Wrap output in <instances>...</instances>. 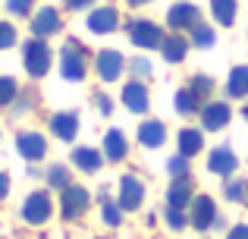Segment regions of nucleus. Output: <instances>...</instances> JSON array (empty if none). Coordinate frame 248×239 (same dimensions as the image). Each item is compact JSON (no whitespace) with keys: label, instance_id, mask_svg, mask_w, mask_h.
<instances>
[{"label":"nucleus","instance_id":"1","mask_svg":"<svg viewBox=\"0 0 248 239\" xmlns=\"http://www.w3.org/2000/svg\"><path fill=\"white\" fill-rule=\"evenodd\" d=\"M50 60H54V54H50V44H44V38H31V41H25L22 63H25V73H29L31 79L47 76L50 73Z\"/></svg>","mask_w":248,"mask_h":239},{"label":"nucleus","instance_id":"2","mask_svg":"<svg viewBox=\"0 0 248 239\" xmlns=\"http://www.w3.org/2000/svg\"><path fill=\"white\" fill-rule=\"evenodd\" d=\"M50 211H54V202H50V192H31L22 202V217L31 227H41L44 221H50Z\"/></svg>","mask_w":248,"mask_h":239},{"label":"nucleus","instance_id":"3","mask_svg":"<svg viewBox=\"0 0 248 239\" xmlns=\"http://www.w3.org/2000/svg\"><path fill=\"white\" fill-rule=\"evenodd\" d=\"M60 73L66 82H82L85 79V54L79 41H66L63 48V60H60Z\"/></svg>","mask_w":248,"mask_h":239},{"label":"nucleus","instance_id":"4","mask_svg":"<svg viewBox=\"0 0 248 239\" xmlns=\"http://www.w3.org/2000/svg\"><path fill=\"white\" fill-rule=\"evenodd\" d=\"M129 38H132L135 48H160L164 44V35H160V25H154L151 19H135V22H129Z\"/></svg>","mask_w":248,"mask_h":239},{"label":"nucleus","instance_id":"5","mask_svg":"<svg viewBox=\"0 0 248 239\" xmlns=\"http://www.w3.org/2000/svg\"><path fill=\"white\" fill-rule=\"evenodd\" d=\"M88 202H91V195L82 189V186H66V189H63V195H60V211H63V217H66V221L82 217L85 211H88Z\"/></svg>","mask_w":248,"mask_h":239},{"label":"nucleus","instance_id":"6","mask_svg":"<svg viewBox=\"0 0 248 239\" xmlns=\"http://www.w3.org/2000/svg\"><path fill=\"white\" fill-rule=\"evenodd\" d=\"M220 223V214H217V205H214L211 195H195L192 198V227L198 230H211Z\"/></svg>","mask_w":248,"mask_h":239},{"label":"nucleus","instance_id":"7","mask_svg":"<svg viewBox=\"0 0 248 239\" xmlns=\"http://www.w3.org/2000/svg\"><path fill=\"white\" fill-rule=\"evenodd\" d=\"M201 22V10L195 3H173L167 13V25L173 32H182V29H195Z\"/></svg>","mask_w":248,"mask_h":239},{"label":"nucleus","instance_id":"8","mask_svg":"<svg viewBox=\"0 0 248 239\" xmlns=\"http://www.w3.org/2000/svg\"><path fill=\"white\" fill-rule=\"evenodd\" d=\"M120 208L123 211H139L141 202H145V186H141L139 176H123L120 179Z\"/></svg>","mask_w":248,"mask_h":239},{"label":"nucleus","instance_id":"9","mask_svg":"<svg viewBox=\"0 0 248 239\" xmlns=\"http://www.w3.org/2000/svg\"><path fill=\"white\" fill-rule=\"evenodd\" d=\"M232 111L226 101H211V104L201 107V126L207 129V132H217V129H223L226 123H230Z\"/></svg>","mask_w":248,"mask_h":239},{"label":"nucleus","instance_id":"10","mask_svg":"<svg viewBox=\"0 0 248 239\" xmlns=\"http://www.w3.org/2000/svg\"><path fill=\"white\" fill-rule=\"evenodd\" d=\"M97 76H101L104 82H116L120 79V73H123V66H126V60H123V54L120 50H113V48H107V50H101L97 54Z\"/></svg>","mask_w":248,"mask_h":239},{"label":"nucleus","instance_id":"11","mask_svg":"<svg viewBox=\"0 0 248 239\" xmlns=\"http://www.w3.org/2000/svg\"><path fill=\"white\" fill-rule=\"evenodd\" d=\"M236 167H239V158L232 154V148H226V145L214 148L211 158H207V170L217 173V176H232V173H236Z\"/></svg>","mask_w":248,"mask_h":239},{"label":"nucleus","instance_id":"12","mask_svg":"<svg viewBox=\"0 0 248 239\" xmlns=\"http://www.w3.org/2000/svg\"><path fill=\"white\" fill-rule=\"evenodd\" d=\"M16 151L25 160H41L44 151H47V142H44L41 132H19L16 135Z\"/></svg>","mask_w":248,"mask_h":239},{"label":"nucleus","instance_id":"13","mask_svg":"<svg viewBox=\"0 0 248 239\" xmlns=\"http://www.w3.org/2000/svg\"><path fill=\"white\" fill-rule=\"evenodd\" d=\"M123 104H126V111L132 113H145L148 111V88L141 79H132L123 85Z\"/></svg>","mask_w":248,"mask_h":239},{"label":"nucleus","instance_id":"14","mask_svg":"<svg viewBox=\"0 0 248 239\" xmlns=\"http://www.w3.org/2000/svg\"><path fill=\"white\" fill-rule=\"evenodd\" d=\"M54 32H60V13H57L54 6L38 10L35 19H31V35L35 38H47V35H54Z\"/></svg>","mask_w":248,"mask_h":239},{"label":"nucleus","instance_id":"15","mask_svg":"<svg viewBox=\"0 0 248 239\" xmlns=\"http://www.w3.org/2000/svg\"><path fill=\"white\" fill-rule=\"evenodd\" d=\"M50 132L57 135L60 142H73L76 132H79V117L73 111H60L50 117Z\"/></svg>","mask_w":248,"mask_h":239},{"label":"nucleus","instance_id":"16","mask_svg":"<svg viewBox=\"0 0 248 239\" xmlns=\"http://www.w3.org/2000/svg\"><path fill=\"white\" fill-rule=\"evenodd\" d=\"M116 25H120V13H116L113 6H101V10H91V16H88V29L94 32V35H107V32H113Z\"/></svg>","mask_w":248,"mask_h":239},{"label":"nucleus","instance_id":"17","mask_svg":"<svg viewBox=\"0 0 248 239\" xmlns=\"http://www.w3.org/2000/svg\"><path fill=\"white\" fill-rule=\"evenodd\" d=\"M139 142L145 148H160L167 142V126L160 120H145L139 126Z\"/></svg>","mask_w":248,"mask_h":239},{"label":"nucleus","instance_id":"18","mask_svg":"<svg viewBox=\"0 0 248 239\" xmlns=\"http://www.w3.org/2000/svg\"><path fill=\"white\" fill-rule=\"evenodd\" d=\"M192 183H188V176H179L170 183L167 189V205L170 208H186V205H192Z\"/></svg>","mask_w":248,"mask_h":239},{"label":"nucleus","instance_id":"19","mask_svg":"<svg viewBox=\"0 0 248 239\" xmlns=\"http://www.w3.org/2000/svg\"><path fill=\"white\" fill-rule=\"evenodd\" d=\"M126 154H129L126 132H120V129H110V132L104 135V158H107V160H123Z\"/></svg>","mask_w":248,"mask_h":239},{"label":"nucleus","instance_id":"20","mask_svg":"<svg viewBox=\"0 0 248 239\" xmlns=\"http://www.w3.org/2000/svg\"><path fill=\"white\" fill-rule=\"evenodd\" d=\"M176 142H179V154H186V158H195V154L204 148L201 129H182V132L176 135Z\"/></svg>","mask_w":248,"mask_h":239},{"label":"nucleus","instance_id":"21","mask_svg":"<svg viewBox=\"0 0 248 239\" xmlns=\"http://www.w3.org/2000/svg\"><path fill=\"white\" fill-rule=\"evenodd\" d=\"M160 50H164V60L167 63H182V60H186V54H188V41L182 35H170V38H164Z\"/></svg>","mask_w":248,"mask_h":239},{"label":"nucleus","instance_id":"22","mask_svg":"<svg viewBox=\"0 0 248 239\" xmlns=\"http://www.w3.org/2000/svg\"><path fill=\"white\" fill-rule=\"evenodd\" d=\"M73 164L79 167V170H85V173H94V170H101L104 154L94 151V148H76L73 151Z\"/></svg>","mask_w":248,"mask_h":239},{"label":"nucleus","instance_id":"23","mask_svg":"<svg viewBox=\"0 0 248 239\" xmlns=\"http://www.w3.org/2000/svg\"><path fill=\"white\" fill-rule=\"evenodd\" d=\"M226 95L230 98H248V66H236L226 79Z\"/></svg>","mask_w":248,"mask_h":239},{"label":"nucleus","instance_id":"24","mask_svg":"<svg viewBox=\"0 0 248 239\" xmlns=\"http://www.w3.org/2000/svg\"><path fill=\"white\" fill-rule=\"evenodd\" d=\"M173 107L182 113V117H188V113H198L201 111V98L192 92V88H179L173 98Z\"/></svg>","mask_w":248,"mask_h":239},{"label":"nucleus","instance_id":"25","mask_svg":"<svg viewBox=\"0 0 248 239\" xmlns=\"http://www.w3.org/2000/svg\"><path fill=\"white\" fill-rule=\"evenodd\" d=\"M211 10H214V19L226 29L236 22V0H211Z\"/></svg>","mask_w":248,"mask_h":239},{"label":"nucleus","instance_id":"26","mask_svg":"<svg viewBox=\"0 0 248 239\" xmlns=\"http://www.w3.org/2000/svg\"><path fill=\"white\" fill-rule=\"evenodd\" d=\"M47 186H50V189H66V186H73V183H69V170H66V167H63V164H50L47 167Z\"/></svg>","mask_w":248,"mask_h":239},{"label":"nucleus","instance_id":"27","mask_svg":"<svg viewBox=\"0 0 248 239\" xmlns=\"http://www.w3.org/2000/svg\"><path fill=\"white\" fill-rule=\"evenodd\" d=\"M223 195H226V202H245L248 198V183L245 179H230V183L223 186Z\"/></svg>","mask_w":248,"mask_h":239},{"label":"nucleus","instance_id":"28","mask_svg":"<svg viewBox=\"0 0 248 239\" xmlns=\"http://www.w3.org/2000/svg\"><path fill=\"white\" fill-rule=\"evenodd\" d=\"M192 41H195V48H214V41H217V35H214V29L211 25H195L192 29Z\"/></svg>","mask_w":248,"mask_h":239},{"label":"nucleus","instance_id":"29","mask_svg":"<svg viewBox=\"0 0 248 239\" xmlns=\"http://www.w3.org/2000/svg\"><path fill=\"white\" fill-rule=\"evenodd\" d=\"M19 95V85L16 79H10V76H0V104H13Z\"/></svg>","mask_w":248,"mask_h":239},{"label":"nucleus","instance_id":"30","mask_svg":"<svg viewBox=\"0 0 248 239\" xmlns=\"http://www.w3.org/2000/svg\"><path fill=\"white\" fill-rule=\"evenodd\" d=\"M167 170H170V176H173V179L188 176V158H186V154H173V158L167 160Z\"/></svg>","mask_w":248,"mask_h":239},{"label":"nucleus","instance_id":"31","mask_svg":"<svg viewBox=\"0 0 248 239\" xmlns=\"http://www.w3.org/2000/svg\"><path fill=\"white\" fill-rule=\"evenodd\" d=\"M101 214H104V223H107V227H120V221H123V208H120V202H104Z\"/></svg>","mask_w":248,"mask_h":239},{"label":"nucleus","instance_id":"32","mask_svg":"<svg viewBox=\"0 0 248 239\" xmlns=\"http://www.w3.org/2000/svg\"><path fill=\"white\" fill-rule=\"evenodd\" d=\"M126 66H129V73H132L135 79H148V76L154 73V69H151V63H148L145 57H132V60H129Z\"/></svg>","mask_w":248,"mask_h":239},{"label":"nucleus","instance_id":"33","mask_svg":"<svg viewBox=\"0 0 248 239\" xmlns=\"http://www.w3.org/2000/svg\"><path fill=\"white\" fill-rule=\"evenodd\" d=\"M188 88H192V92L198 95V98H207V95L214 92V79H211V76H195Z\"/></svg>","mask_w":248,"mask_h":239},{"label":"nucleus","instance_id":"34","mask_svg":"<svg viewBox=\"0 0 248 239\" xmlns=\"http://www.w3.org/2000/svg\"><path fill=\"white\" fill-rule=\"evenodd\" d=\"M13 44H16V29L10 22H0V50L13 48Z\"/></svg>","mask_w":248,"mask_h":239},{"label":"nucleus","instance_id":"35","mask_svg":"<svg viewBox=\"0 0 248 239\" xmlns=\"http://www.w3.org/2000/svg\"><path fill=\"white\" fill-rule=\"evenodd\" d=\"M167 227H173V230L186 227V214H182V208H170V205H167Z\"/></svg>","mask_w":248,"mask_h":239},{"label":"nucleus","instance_id":"36","mask_svg":"<svg viewBox=\"0 0 248 239\" xmlns=\"http://www.w3.org/2000/svg\"><path fill=\"white\" fill-rule=\"evenodd\" d=\"M29 6H31V0H6V10L16 13V16H25V13H29Z\"/></svg>","mask_w":248,"mask_h":239},{"label":"nucleus","instance_id":"37","mask_svg":"<svg viewBox=\"0 0 248 239\" xmlns=\"http://www.w3.org/2000/svg\"><path fill=\"white\" fill-rule=\"evenodd\" d=\"M226 239H248V223H236V227L226 233Z\"/></svg>","mask_w":248,"mask_h":239},{"label":"nucleus","instance_id":"38","mask_svg":"<svg viewBox=\"0 0 248 239\" xmlns=\"http://www.w3.org/2000/svg\"><path fill=\"white\" fill-rule=\"evenodd\" d=\"M97 111H101L104 113V117H107V113H110V107H113V104H110V98H107V95H97Z\"/></svg>","mask_w":248,"mask_h":239},{"label":"nucleus","instance_id":"39","mask_svg":"<svg viewBox=\"0 0 248 239\" xmlns=\"http://www.w3.org/2000/svg\"><path fill=\"white\" fill-rule=\"evenodd\" d=\"M94 0H66V6L69 10H85V6H91Z\"/></svg>","mask_w":248,"mask_h":239},{"label":"nucleus","instance_id":"40","mask_svg":"<svg viewBox=\"0 0 248 239\" xmlns=\"http://www.w3.org/2000/svg\"><path fill=\"white\" fill-rule=\"evenodd\" d=\"M6 192H10V176L0 173V198H6Z\"/></svg>","mask_w":248,"mask_h":239},{"label":"nucleus","instance_id":"41","mask_svg":"<svg viewBox=\"0 0 248 239\" xmlns=\"http://www.w3.org/2000/svg\"><path fill=\"white\" fill-rule=\"evenodd\" d=\"M129 3H132V6H141V3H148V0H129Z\"/></svg>","mask_w":248,"mask_h":239},{"label":"nucleus","instance_id":"42","mask_svg":"<svg viewBox=\"0 0 248 239\" xmlns=\"http://www.w3.org/2000/svg\"><path fill=\"white\" fill-rule=\"evenodd\" d=\"M242 113H245V120H248V104H245V111H242Z\"/></svg>","mask_w":248,"mask_h":239}]
</instances>
